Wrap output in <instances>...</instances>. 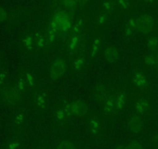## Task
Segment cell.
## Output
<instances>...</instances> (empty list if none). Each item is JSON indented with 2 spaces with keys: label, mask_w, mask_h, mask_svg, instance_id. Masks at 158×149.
Wrapping results in <instances>:
<instances>
[{
  "label": "cell",
  "mask_w": 158,
  "mask_h": 149,
  "mask_svg": "<svg viewBox=\"0 0 158 149\" xmlns=\"http://www.w3.org/2000/svg\"><path fill=\"white\" fill-rule=\"evenodd\" d=\"M88 0H80V6H84L85 4L87 3Z\"/></svg>",
  "instance_id": "cell-38"
},
{
  "label": "cell",
  "mask_w": 158,
  "mask_h": 149,
  "mask_svg": "<svg viewBox=\"0 0 158 149\" xmlns=\"http://www.w3.org/2000/svg\"><path fill=\"white\" fill-rule=\"evenodd\" d=\"M147 47L150 51L153 52L158 51V36H152L149 37L147 41Z\"/></svg>",
  "instance_id": "cell-18"
},
{
  "label": "cell",
  "mask_w": 158,
  "mask_h": 149,
  "mask_svg": "<svg viewBox=\"0 0 158 149\" xmlns=\"http://www.w3.org/2000/svg\"><path fill=\"white\" fill-rule=\"evenodd\" d=\"M127 101V94L125 92H120L115 94V110L116 113L125 107Z\"/></svg>",
  "instance_id": "cell-14"
},
{
  "label": "cell",
  "mask_w": 158,
  "mask_h": 149,
  "mask_svg": "<svg viewBox=\"0 0 158 149\" xmlns=\"http://www.w3.org/2000/svg\"><path fill=\"white\" fill-rule=\"evenodd\" d=\"M101 44L102 41L99 37H97L95 39L93 44H92V48H91V56L92 57H95L98 54L100 48H101Z\"/></svg>",
  "instance_id": "cell-22"
},
{
  "label": "cell",
  "mask_w": 158,
  "mask_h": 149,
  "mask_svg": "<svg viewBox=\"0 0 158 149\" xmlns=\"http://www.w3.org/2000/svg\"><path fill=\"white\" fill-rule=\"evenodd\" d=\"M89 126H90V130L93 134H96L98 132L100 129V122L98 119L95 117L92 118L89 123Z\"/></svg>",
  "instance_id": "cell-23"
},
{
  "label": "cell",
  "mask_w": 158,
  "mask_h": 149,
  "mask_svg": "<svg viewBox=\"0 0 158 149\" xmlns=\"http://www.w3.org/2000/svg\"><path fill=\"white\" fill-rule=\"evenodd\" d=\"M6 73H0V85L4 83V82L6 81Z\"/></svg>",
  "instance_id": "cell-37"
},
{
  "label": "cell",
  "mask_w": 158,
  "mask_h": 149,
  "mask_svg": "<svg viewBox=\"0 0 158 149\" xmlns=\"http://www.w3.org/2000/svg\"><path fill=\"white\" fill-rule=\"evenodd\" d=\"M68 66L67 64L63 59L57 58L53 62L50 67L49 70V76L51 79L54 81L60 79L64 76L66 73Z\"/></svg>",
  "instance_id": "cell-3"
},
{
  "label": "cell",
  "mask_w": 158,
  "mask_h": 149,
  "mask_svg": "<svg viewBox=\"0 0 158 149\" xmlns=\"http://www.w3.org/2000/svg\"><path fill=\"white\" fill-rule=\"evenodd\" d=\"M104 57L109 63H114L118 57V51L116 48L113 46H108L105 49Z\"/></svg>",
  "instance_id": "cell-11"
},
{
  "label": "cell",
  "mask_w": 158,
  "mask_h": 149,
  "mask_svg": "<svg viewBox=\"0 0 158 149\" xmlns=\"http://www.w3.org/2000/svg\"><path fill=\"white\" fill-rule=\"evenodd\" d=\"M109 91L104 85H98L95 89V99L99 103H104L105 100L109 96Z\"/></svg>",
  "instance_id": "cell-12"
},
{
  "label": "cell",
  "mask_w": 158,
  "mask_h": 149,
  "mask_svg": "<svg viewBox=\"0 0 158 149\" xmlns=\"http://www.w3.org/2000/svg\"><path fill=\"white\" fill-rule=\"evenodd\" d=\"M153 68L158 70V51L157 52H153Z\"/></svg>",
  "instance_id": "cell-35"
},
{
  "label": "cell",
  "mask_w": 158,
  "mask_h": 149,
  "mask_svg": "<svg viewBox=\"0 0 158 149\" xmlns=\"http://www.w3.org/2000/svg\"><path fill=\"white\" fill-rule=\"evenodd\" d=\"M81 45V34H73L71 33L68 40V49L70 54L74 55L78 52V50Z\"/></svg>",
  "instance_id": "cell-8"
},
{
  "label": "cell",
  "mask_w": 158,
  "mask_h": 149,
  "mask_svg": "<svg viewBox=\"0 0 158 149\" xmlns=\"http://www.w3.org/2000/svg\"><path fill=\"white\" fill-rule=\"evenodd\" d=\"M149 107H150L149 102L145 98H141L139 100H137L136 103H135L134 106L136 113L141 115L147 113L149 109Z\"/></svg>",
  "instance_id": "cell-13"
},
{
  "label": "cell",
  "mask_w": 158,
  "mask_h": 149,
  "mask_svg": "<svg viewBox=\"0 0 158 149\" xmlns=\"http://www.w3.org/2000/svg\"><path fill=\"white\" fill-rule=\"evenodd\" d=\"M24 79L26 80V83H27V86H30L31 88H33L35 86V79L34 77H33V74L30 72H27L26 74V76Z\"/></svg>",
  "instance_id": "cell-29"
},
{
  "label": "cell",
  "mask_w": 158,
  "mask_h": 149,
  "mask_svg": "<svg viewBox=\"0 0 158 149\" xmlns=\"http://www.w3.org/2000/svg\"><path fill=\"white\" fill-rule=\"evenodd\" d=\"M85 54H83V53L79 54L78 57L74 60V62L72 64V67L74 71H80L82 68V67L84 66L85 63Z\"/></svg>",
  "instance_id": "cell-17"
},
{
  "label": "cell",
  "mask_w": 158,
  "mask_h": 149,
  "mask_svg": "<svg viewBox=\"0 0 158 149\" xmlns=\"http://www.w3.org/2000/svg\"><path fill=\"white\" fill-rule=\"evenodd\" d=\"M45 36H46L48 45H52V44H54V42L57 40V39L58 38L57 33H56L50 27H48V28L47 29Z\"/></svg>",
  "instance_id": "cell-21"
},
{
  "label": "cell",
  "mask_w": 158,
  "mask_h": 149,
  "mask_svg": "<svg viewBox=\"0 0 158 149\" xmlns=\"http://www.w3.org/2000/svg\"><path fill=\"white\" fill-rule=\"evenodd\" d=\"M103 110L106 114L116 113L115 110V94L109 95L103 103Z\"/></svg>",
  "instance_id": "cell-10"
},
{
  "label": "cell",
  "mask_w": 158,
  "mask_h": 149,
  "mask_svg": "<svg viewBox=\"0 0 158 149\" xmlns=\"http://www.w3.org/2000/svg\"><path fill=\"white\" fill-rule=\"evenodd\" d=\"M54 2H58L59 0H54Z\"/></svg>",
  "instance_id": "cell-41"
},
{
  "label": "cell",
  "mask_w": 158,
  "mask_h": 149,
  "mask_svg": "<svg viewBox=\"0 0 158 149\" xmlns=\"http://www.w3.org/2000/svg\"><path fill=\"white\" fill-rule=\"evenodd\" d=\"M34 103L36 107L44 109L47 104V95L45 93H37L34 96Z\"/></svg>",
  "instance_id": "cell-16"
},
{
  "label": "cell",
  "mask_w": 158,
  "mask_h": 149,
  "mask_svg": "<svg viewBox=\"0 0 158 149\" xmlns=\"http://www.w3.org/2000/svg\"><path fill=\"white\" fill-rule=\"evenodd\" d=\"M118 6L122 10H128L131 6L130 0H117Z\"/></svg>",
  "instance_id": "cell-28"
},
{
  "label": "cell",
  "mask_w": 158,
  "mask_h": 149,
  "mask_svg": "<svg viewBox=\"0 0 158 149\" xmlns=\"http://www.w3.org/2000/svg\"><path fill=\"white\" fill-rule=\"evenodd\" d=\"M33 39H34L35 48H36L37 49H42L48 45L45 34H43L40 32H36L34 36H33Z\"/></svg>",
  "instance_id": "cell-15"
},
{
  "label": "cell",
  "mask_w": 158,
  "mask_h": 149,
  "mask_svg": "<svg viewBox=\"0 0 158 149\" xmlns=\"http://www.w3.org/2000/svg\"><path fill=\"white\" fill-rule=\"evenodd\" d=\"M138 32V16H133L130 18L127 23L124 29L125 35L128 37L133 36Z\"/></svg>",
  "instance_id": "cell-9"
},
{
  "label": "cell",
  "mask_w": 158,
  "mask_h": 149,
  "mask_svg": "<svg viewBox=\"0 0 158 149\" xmlns=\"http://www.w3.org/2000/svg\"><path fill=\"white\" fill-rule=\"evenodd\" d=\"M115 149H127V147L125 145H120L118 146V147H117Z\"/></svg>",
  "instance_id": "cell-39"
},
{
  "label": "cell",
  "mask_w": 158,
  "mask_h": 149,
  "mask_svg": "<svg viewBox=\"0 0 158 149\" xmlns=\"http://www.w3.org/2000/svg\"><path fill=\"white\" fill-rule=\"evenodd\" d=\"M27 83H26V80L24 79H19V81H18L17 83L16 87H17L21 92H24V91L26 90V89H27Z\"/></svg>",
  "instance_id": "cell-32"
},
{
  "label": "cell",
  "mask_w": 158,
  "mask_h": 149,
  "mask_svg": "<svg viewBox=\"0 0 158 149\" xmlns=\"http://www.w3.org/2000/svg\"><path fill=\"white\" fill-rule=\"evenodd\" d=\"M127 149H143L142 144L137 141H132L127 144Z\"/></svg>",
  "instance_id": "cell-30"
},
{
  "label": "cell",
  "mask_w": 158,
  "mask_h": 149,
  "mask_svg": "<svg viewBox=\"0 0 158 149\" xmlns=\"http://www.w3.org/2000/svg\"><path fill=\"white\" fill-rule=\"evenodd\" d=\"M67 117L72 116L82 117L88 113V106L85 103L81 100H74L67 103L64 107Z\"/></svg>",
  "instance_id": "cell-2"
},
{
  "label": "cell",
  "mask_w": 158,
  "mask_h": 149,
  "mask_svg": "<svg viewBox=\"0 0 158 149\" xmlns=\"http://www.w3.org/2000/svg\"><path fill=\"white\" fill-rule=\"evenodd\" d=\"M21 91L17 87L7 86L4 87L1 91V96L2 100L8 104L14 105L19 101L21 97Z\"/></svg>",
  "instance_id": "cell-4"
},
{
  "label": "cell",
  "mask_w": 158,
  "mask_h": 149,
  "mask_svg": "<svg viewBox=\"0 0 158 149\" xmlns=\"http://www.w3.org/2000/svg\"><path fill=\"white\" fill-rule=\"evenodd\" d=\"M15 121H16V123L18 125H21L24 122V115L23 113H19L16 117Z\"/></svg>",
  "instance_id": "cell-34"
},
{
  "label": "cell",
  "mask_w": 158,
  "mask_h": 149,
  "mask_svg": "<svg viewBox=\"0 0 158 149\" xmlns=\"http://www.w3.org/2000/svg\"><path fill=\"white\" fill-rule=\"evenodd\" d=\"M114 7V3L112 0H106L102 3V10L105 13L111 12Z\"/></svg>",
  "instance_id": "cell-27"
},
{
  "label": "cell",
  "mask_w": 158,
  "mask_h": 149,
  "mask_svg": "<svg viewBox=\"0 0 158 149\" xmlns=\"http://www.w3.org/2000/svg\"><path fill=\"white\" fill-rule=\"evenodd\" d=\"M83 27H84V20H83L82 18L78 17L73 24L71 33H73V34H81Z\"/></svg>",
  "instance_id": "cell-19"
},
{
  "label": "cell",
  "mask_w": 158,
  "mask_h": 149,
  "mask_svg": "<svg viewBox=\"0 0 158 149\" xmlns=\"http://www.w3.org/2000/svg\"><path fill=\"white\" fill-rule=\"evenodd\" d=\"M55 118L56 121L59 123L63 122V121H64L65 120L68 118L66 116V113H65L64 108H59V109H57V110H56Z\"/></svg>",
  "instance_id": "cell-24"
},
{
  "label": "cell",
  "mask_w": 158,
  "mask_h": 149,
  "mask_svg": "<svg viewBox=\"0 0 158 149\" xmlns=\"http://www.w3.org/2000/svg\"><path fill=\"white\" fill-rule=\"evenodd\" d=\"M57 149H76L75 146L73 143L68 141H63L60 142L57 145Z\"/></svg>",
  "instance_id": "cell-25"
},
{
  "label": "cell",
  "mask_w": 158,
  "mask_h": 149,
  "mask_svg": "<svg viewBox=\"0 0 158 149\" xmlns=\"http://www.w3.org/2000/svg\"><path fill=\"white\" fill-rule=\"evenodd\" d=\"M154 19L150 15H142L138 16V32L148 34L154 27Z\"/></svg>",
  "instance_id": "cell-5"
},
{
  "label": "cell",
  "mask_w": 158,
  "mask_h": 149,
  "mask_svg": "<svg viewBox=\"0 0 158 149\" xmlns=\"http://www.w3.org/2000/svg\"><path fill=\"white\" fill-rule=\"evenodd\" d=\"M132 83L135 87L139 89H146L149 86L148 79L142 71H136L133 74Z\"/></svg>",
  "instance_id": "cell-7"
},
{
  "label": "cell",
  "mask_w": 158,
  "mask_h": 149,
  "mask_svg": "<svg viewBox=\"0 0 158 149\" xmlns=\"http://www.w3.org/2000/svg\"><path fill=\"white\" fill-rule=\"evenodd\" d=\"M128 128L132 133L138 134L143 130V121L138 114H133L130 117L127 122Z\"/></svg>",
  "instance_id": "cell-6"
},
{
  "label": "cell",
  "mask_w": 158,
  "mask_h": 149,
  "mask_svg": "<svg viewBox=\"0 0 158 149\" xmlns=\"http://www.w3.org/2000/svg\"><path fill=\"white\" fill-rule=\"evenodd\" d=\"M107 18L108 17L106 13H101V14L98 16V19H97V21H96L97 25L98 26L104 25V24L106 23V21H107Z\"/></svg>",
  "instance_id": "cell-31"
},
{
  "label": "cell",
  "mask_w": 158,
  "mask_h": 149,
  "mask_svg": "<svg viewBox=\"0 0 158 149\" xmlns=\"http://www.w3.org/2000/svg\"><path fill=\"white\" fill-rule=\"evenodd\" d=\"M146 2H150V3H151V2H154L155 0H145Z\"/></svg>",
  "instance_id": "cell-40"
},
{
  "label": "cell",
  "mask_w": 158,
  "mask_h": 149,
  "mask_svg": "<svg viewBox=\"0 0 158 149\" xmlns=\"http://www.w3.org/2000/svg\"><path fill=\"white\" fill-rule=\"evenodd\" d=\"M63 3L67 8L73 9L80 5V0H63Z\"/></svg>",
  "instance_id": "cell-26"
},
{
  "label": "cell",
  "mask_w": 158,
  "mask_h": 149,
  "mask_svg": "<svg viewBox=\"0 0 158 149\" xmlns=\"http://www.w3.org/2000/svg\"><path fill=\"white\" fill-rule=\"evenodd\" d=\"M7 18V13L6 11L2 8V6H0V23H2Z\"/></svg>",
  "instance_id": "cell-33"
},
{
  "label": "cell",
  "mask_w": 158,
  "mask_h": 149,
  "mask_svg": "<svg viewBox=\"0 0 158 149\" xmlns=\"http://www.w3.org/2000/svg\"><path fill=\"white\" fill-rule=\"evenodd\" d=\"M49 27L57 33L58 37L68 34L72 30L73 23L71 16L62 10L56 12L53 16Z\"/></svg>",
  "instance_id": "cell-1"
},
{
  "label": "cell",
  "mask_w": 158,
  "mask_h": 149,
  "mask_svg": "<svg viewBox=\"0 0 158 149\" xmlns=\"http://www.w3.org/2000/svg\"><path fill=\"white\" fill-rule=\"evenodd\" d=\"M23 45L24 48L28 51H32L35 48V43L33 36H26L23 40Z\"/></svg>",
  "instance_id": "cell-20"
},
{
  "label": "cell",
  "mask_w": 158,
  "mask_h": 149,
  "mask_svg": "<svg viewBox=\"0 0 158 149\" xmlns=\"http://www.w3.org/2000/svg\"><path fill=\"white\" fill-rule=\"evenodd\" d=\"M19 141H14V142H12L11 144L9 145L8 149H17L18 147H19Z\"/></svg>",
  "instance_id": "cell-36"
}]
</instances>
